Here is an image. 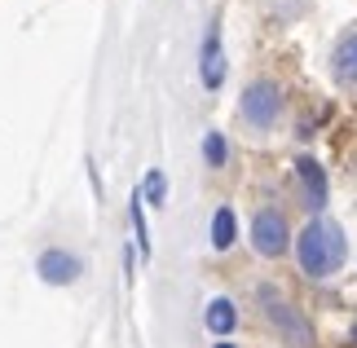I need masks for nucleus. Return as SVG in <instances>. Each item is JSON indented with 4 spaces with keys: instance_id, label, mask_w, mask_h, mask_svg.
<instances>
[{
    "instance_id": "nucleus-10",
    "label": "nucleus",
    "mask_w": 357,
    "mask_h": 348,
    "mask_svg": "<svg viewBox=\"0 0 357 348\" xmlns=\"http://www.w3.org/2000/svg\"><path fill=\"white\" fill-rule=\"evenodd\" d=\"M234 243H238V216H234L229 203H221L212 212V247H216V252H229Z\"/></svg>"
},
{
    "instance_id": "nucleus-3",
    "label": "nucleus",
    "mask_w": 357,
    "mask_h": 348,
    "mask_svg": "<svg viewBox=\"0 0 357 348\" xmlns=\"http://www.w3.org/2000/svg\"><path fill=\"white\" fill-rule=\"evenodd\" d=\"M282 110H287V93H282L278 80H269V75L252 80V84L243 89V97H238V119L247 123V133H256V137L278 128Z\"/></svg>"
},
{
    "instance_id": "nucleus-11",
    "label": "nucleus",
    "mask_w": 357,
    "mask_h": 348,
    "mask_svg": "<svg viewBox=\"0 0 357 348\" xmlns=\"http://www.w3.org/2000/svg\"><path fill=\"white\" fill-rule=\"evenodd\" d=\"M229 159H234L229 137L221 128H208V133H203V163H208L212 172H221V168H229Z\"/></svg>"
},
{
    "instance_id": "nucleus-2",
    "label": "nucleus",
    "mask_w": 357,
    "mask_h": 348,
    "mask_svg": "<svg viewBox=\"0 0 357 348\" xmlns=\"http://www.w3.org/2000/svg\"><path fill=\"white\" fill-rule=\"evenodd\" d=\"M296 264L309 282H331L349 264V239L331 216H309V225L296 234Z\"/></svg>"
},
{
    "instance_id": "nucleus-12",
    "label": "nucleus",
    "mask_w": 357,
    "mask_h": 348,
    "mask_svg": "<svg viewBox=\"0 0 357 348\" xmlns=\"http://www.w3.org/2000/svg\"><path fill=\"white\" fill-rule=\"evenodd\" d=\"M128 216H132V234H137V252H142V260H150L155 252H150V229H146V203H142V194H132Z\"/></svg>"
},
{
    "instance_id": "nucleus-8",
    "label": "nucleus",
    "mask_w": 357,
    "mask_h": 348,
    "mask_svg": "<svg viewBox=\"0 0 357 348\" xmlns=\"http://www.w3.org/2000/svg\"><path fill=\"white\" fill-rule=\"evenodd\" d=\"M331 75L340 89H357V27H349L331 49Z\"/></svg>"
},
{
    "instance_id": "nucleus-9",
    "label": "nucleus",
    "mask_w": 357,
    "mask_h": 348,
    "mask_svg": "<svg viewBox=\"0 0 357 348\" xmlns=\"http://www.w3.org/2000/svg\"><path fill=\"white\" fill-rule=\"evenodd\" d=\"M203 326H208L212 340H229L238 331V304L229 296H212L208 309H203Z\"/></svg>"
},
{
    "instance_id": "nucleus-5",
    "label": "nucleus",
    "mask_w": 357,
    "mask_h": 348,
    "mask_svg": "<svg viewBox=\"0 0 357 348\" xmlns=\"http://www.w3.org/2000/svg\"><path fill=\"white\" fill-rule=\"evenodd\" d=\"M291 176H296V199H300V207H305L309 216H322L326 203H331V176H326V168L313 155H300L291 163Z\"/></svg>"
},
{
    "instance_id": "nucleus-13",
    "label": "nucleus",
    "mask_w": 357,
    "mask_h": 348,
    "mask_svg": "<svg viewBox=\"0 0 357 348\" xmlns=\"http://www.w3.org/2000/svg\"><path fill=\"white\" fill-rule=\"evenodd\" d=\"M137 194H142V203L163 207V203H168V176H163L159 168H150V172L142 176V190H137Z\"/></svg>"
},
{
    "instance_id": "nucleus-14",
    "label": "nucleus",
    "mask_w": 357,
    "mask_h": 348,
    "mask_svg": "<svg viewBox=\"0 0 357 348\" xmlns=\"http://www.w3.org/2000/svg\"><path fill=\"white\" fill-rule=\"evenodd\" d=\"M212 348H238L234 340H212Z\"/></svg>"
},
{
    "instance_id": "nucleus-4",
    "label": "nucleus",
    "mask_w": 357,
    "mask_h": 348,
    "mask_svg": "<svg viewBox=\"0 0 357 348\" xmlns=\"http://www.w3.org/2000/svg\"><path fill=\"white\" fill-rule=\"evenodd\" d=\"M291 216H287V207L278 203H260L252 212V229H247V243H252V252L260 260H282L291 252Z\"/></svg>"
},
{
    "instance_id": "nucleus-6",
    "label": "nucleus",
    "mask_w": 357,
    "mask_h": 348,
    "mask_svg": "<svg viewBox=\"0 0 357 348\" xmlns=\"http://www.w3.org/2000/svg\"><path fill=\"white\" fill-rule=\"evenodd\" d=\"M36 278L49 287H75L79 278H89V260L71 247H45L36 256Z\"/></svg>"
},
{
    "instance_id": "nucleus-1",
    "label": "nucleus",
    "mask_w": 357,
    "mask_h": 348,
    "mask_svg": "<svg viewBox=\"0 0 357 348\" xmlns=\"http://www.w3.org/2000/svg\"><path fill=\"white\" fill-rule=\"evenodd\" d=\"M252 309L260 317V326L269 331L282 348H318V326L300 304L273 282H256L252 287Z\"/></svg>"
},
{
    "instance_id": "nucleus-7",
    "label": "nucleus",
    "mask_w": 357,
    "mask_h": 348,
    "mask_svg": "<svg viewBox=\"0 0 357 348\" xmlns=\"http://www.w3.org/2000/svg\"><path fill=\"white\" fill-rule=\"evenodd\" d=\"M199 80L203 89L216 93L225 84V49H221V18L208 22V31H203V49H199Z\"/></svg>"
}]
</instances>
